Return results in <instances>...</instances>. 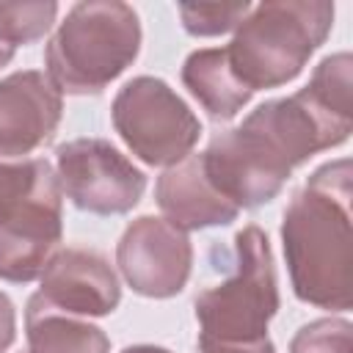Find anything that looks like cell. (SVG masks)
<instances>
[{"label":"cell","mask_w":353,"mask_h":353,"mask_svg":"<svg viewBox=\"0 0 353 353\" xmlns=\"http://www.w3.org/2000/svg\"><path fill=\"white\" fill-rule=\"evenodd\" d=\"M350 160L320 165L292 193L281 245L298 301L328 312H347L353 303V232H350Z\"/></svg>","instance_id":"cell-1"},{"label":"cell","mask_w":353,"mask_h":353,"mask_svg":"<svg viewBox=\"0 0 353 353\" xmlns=\"http://www.w3.org/2000/svg\"><path fill=\"white\" fill-rule=\"evenodd\" d=\"M141 52V19L119 0L74 3L44 50L47 77L61 94H102Z\"/></svg>","instance_id":"cell-2"},{"label":"cell","mask_w":353,"mask_h":353,"mask_svg":"<svg viewBox=\"0 0 353 353\" xmlns=\"http://www.w3.org/2000/svg\"><path fill=\"white\" fill-rule=\"evenodd\" d=\"M331 25L328 0H265L234 28L226 44L229 66L251 94L287 85L328 39Z\"/></svg>","instance_id":"cell-3"},{"label":"cell","mask_w":353,"mask_h":353,"mask_svg":"<svg viewBox=\"0 0 353 353\" xmlns=\"http://www.w3.org/2000/svg\"><path fill=\"white\" fill-rule=\"evenodd\" d=\"M279 281L268 234L248 223L234 234V273L196 295L199 339L259 342L279 312Z\"/></svg>","instance_id":"cell-4"},{"label":"cell","mask_w":353,"mask_h":353,"mask_svg":"<svg viewBox=\"0 0 353 353\" xmlns=\"http://www.w3.org/2000/svg\"><path fill=\"white\" fill-rule=\"evenodd\" d=\"M110 119L127 149L146 165H174L185 160L201 135V121L190 105L160 77L127 80L110 105Z\"/></svg>","instance_id":"cell-5"},{"label":"cell","mask_w":353,"mask_h":353,"mask_svg":"<svg viewBox=\"0 0 353 353\" xmlns=\"http://www.w3.org/2000/svg\"><path fill=\"white\" fill-rule=\"evenodd\" d=\"M55 174L63 196L94 215H124L146 190V174L105 138L61 143L55 149Z\"/></svg>","instance_id":"cell-6"},{"label":"cell","mask_w":353,"mask_h":353,"mask_svg":"<svg viewBox=\"0 0 353 353\" xmlns=\"http://www.w3.org/2000/svg\"><path fill=\"white\" fill-rule=\"evenodd\" d=\"M116 265L132 292L143 298H174L185 290L193 268V245L188 232L157 215L135 218L119 245Z\"/></svg>","instance_id":"cell-7"},{"label":"cell","mask_w":353,"mask_h":353,"mask_svg":"<svg viewBox=\"0 0 353 353\" xmlns=\"http://www.w3.org/2000/svg\"><path fill=\"white\" fill-rule=\"evenodd\" d=\"M201 165L215 190L237 210L273 201L292 174L245 124L212 135L210 146L201 152Z\"/></svg>","instance_id":"cell-8"},{"label":"cell","mask_w":353,"mask_h":353,"mask_svg":"<svg viewBox=\"0 0 353 353\" xmlns=\"http://www.w3.org/2000/svg\"><path fill=\"white\" fill-rule=\"evenodd\" d=\"M63 240V190L52 179L0 221V279L28 284L41 279Z\"/></svg>","instance_id":"cell-9"},{"label":"cell","mask_w":353,"mask_h":353,"mask_svg":"<svg viewBox=\"0 0 353 353\" xmlns=\"http://www.w3.org/2000/svg\"><path fill=\"white\" fill-rule=\"evenodd\" d=\"M63 116V97L47 72L25 69L0 80V157H28L44 146Z\"/></svg>","instance_id":"cell-10"},{"label":"cell","mask_w":353,"mask_h":353,"mask_svg":"<svg viewBox=\"0 0 353 353\" xmlns=\"http://www.w3.org/2000/svg\"><path fill=\"white\" fill-rule=\"evenodd\" d=\"M39 281L44 303L77 317H105L116 312L121 301V284L113 265L91 248H61Z\"/></svg>","instance_id":"cell-11"},{"label":"cell","mask_w":353,"mask_h":353,"mask_svg":"<svg viewBox=\"0 0 353 353\" xmlns=\"http://www.w3.org/2000/svg\"><path fill=\"white\" fill-rule=\"evenodd\" d=\"M154 199L163 218L182 232L226 226L240 215V210L223 199L204 174L201 154H188L185 160L168 165L157 176Z\"/></svg>","instance_id":"cell-12"},{"label":"cell","mask_w":353,"mask_h":353,"mask_svg":"<svg viewBox=\"0 0 353 353\" xmlns=\"http://www.w3.org/2000/svg\"><path fill=\"white\" fill-rule=\"evenodd\" d=\"M25 336L30 353H110V339L99 325L44 303L39 292L25 306Z\"/></svg>","instance_id":"cell-13"},{"label":"cell","mask_w":353,"mask_h":353,"mask_svg":"<svg viewBox=\"0 0 353 353\" xmlns=\"http://www.w3.org/2000/svg\"><path fill=\"white\" fill-rule=\"evenodd\" d=\"M182 83L193 94V99H199V105L218 121L234 119L254 97L234 77L226 47L193 50L182 63Z\"/></svg>","instance_id":"cell-14"},{"label":"cell","mask_w":353,"mask_h":353,"mask_svg":"<svg viewBox=\"0 0 353 353\" xmlns=\"http://www.w3.org/2000/svg\"><path fill=\"white\" fill-rule=\"evenodd\" d=\"M52 179H58V174L52 163L44 157H17V160L0 157V221Z\"/></svg>","instance_id":"cell-15"},{"label":"cell","mask_w":353,"mask_h":353,"mask_svg":"<svg viewBox=\"0 0 353 353\" xmlns=\"http://www.w3.org/2000/svg\"><path fill=\"white\" fill-rule=\"evenodd\" d=\"M58 17L55 0L36 3H0V41L8 47L39 41L50 33Z\"/></svg>","instance_id":"cell-16"},{"label":"cell","mask_w":353,"mask_h":353,"mask_svg":"<svg viewBox=\"0 0 353 353\" xmlns=\"http://www.w3.org/2000/svg\"><path fill=\"white\" fill-rule=\"evenodd\" d=\"M290 353H353V323L345 317H320L301 325Z\"/></svg>","instance_id":"cell-17"},{"label":"cell","mask_w":353,"mask_h":353,"mask_svg":"<svg viewBox=\"0 0 353 353\" xmlns=\"http://www.w3.org/2000/svg\"><path fill=\"white\" fill-rule=\"evenodd\" d=\"M251 6L248 3H223V6H204V3H182L179 17L182 28L190 36H221L234 30L245 17Z\"/></svg>","instance_id":"cell-18"},{"label":"cell","mask_w":353,"mask_h":353,"mask_svg":"<svg viewBox=\"0 0 353 353\" xmlns=\"http://www.w3.org/2000/svg\"><path fill=\"white\" fill-rule=\"evenodd\" d=\"M199 353H276V345L270 336L259 342H210L199 339Z\"/></svg>","instance_id":"cell-19"},{"label":"cell","mask_w":353,"mask_h":353,"mask_svg":"<svg viewBox=\"0 0 353 353\" xmlns=\"http://www.w3.org/2000/svg\"><path fill=\"white\" fill-rule=\"evenodd\" d=\"M14 336H17V312L11 298L0 290V353H6L14 345Z\"/></svg>","instance_id":"cell-20"},{"label":"cell","mask_w":353,"mask_h":353,"mask_svg":"<svg viewBox=\"0 0 353 353\" xmlns=\"http://www.w3.org/2000/svg\"><path fill=\"white\" fill-rule=\"evenodd\" d=\"M121 353H171L168 347H157V345H132V347H124Z\"/></svg>","instance_id":"cell-21"},{"label":"cell","mask_w":353,"mask_h":353,"mask_svg":"<svg viewBox=\"0 0 353 353\" xmlns=\"http://www.w3.org/2000/svg\"><path fill=\"white\" fill-rule=\"evenodd\" d=\"M11 58H14V47H8V44L0 41V66L11 63Z\"/></svg>","instance_id":"cell-22"}]
</instances>
